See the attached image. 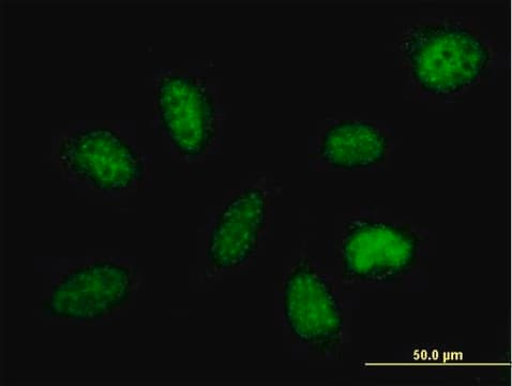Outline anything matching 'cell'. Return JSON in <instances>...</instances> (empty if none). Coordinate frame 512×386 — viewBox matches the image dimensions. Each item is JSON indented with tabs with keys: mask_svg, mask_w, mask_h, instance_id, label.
<instances>
[{
	"mask_svg": "<svg viewBox=\"0 0 512 386\" xmlns=\"http://www.w3.org/2000/svg\"><path fill=\"white\" fill-rule=\"evenodd\" d=\"M401 54L421 91L439 97L476 85L492 62L491 49L477 29L451 20L411 27L402 38Z\"/></svg>",
	"mask_w": 512,
	"mask_h": 386,
	"instance_id": "6da1fadb",
	"label": "cell"
},
{
	"mask_svg": "<svg viewBox=\"0 0 512 386\" xmlns=\"http://www.w3.org/2000/svg\"><path fill=\"white\" fill-rule=\"evenodd\" d=\"M58 158L68 174L104 192L129 189L144 175L139 155L116 132L104 127L72 133L60 143Z\"/></svg>",
	"mask_w": 512,
	"mask_h": 386,
	"instance_id": "7a4b0ae2",
	"label": "cell"
},
{
	"mask_svg": "<svg viewBox=\"0 0 512 386\" xmlns=\"http://www.w3.org/2000/svg\"><path fill=\"white\" fill-rule=\"evenodd\" d=\"M418 245L417 235L408 228L355 219L343 237L344 275L363 282L394 281L412 269Z\"/></svg>",
	"mask_w": 512,
	"mask_h": 386,
	"instance_id": "3957f363",
	"label": "cell"
},
{
	"mask_svg": "<svg viewBox=\"0 0 512 386\" xmlns=\"http://www.w3.org/2000/svg\"><path fill=\"white\" fill-rule=\"evenodd\" d=\"M128 267L98 261L72 270L54 286L43 309L55 318L94 322L114 313L130 299Z\"/></svg>",
	"mask_w": 512,
	"mask_h": 386,
	"instance_id": "277c9868",
	"label": "cell"
},
{
	"mask_svg": "<svg viewBox=\"0 0 512 386\" xmlns=\"http://www.w3.org/2000/svg\"><path fill=\"white\" fill-rule=\"evenodd\" d=\"M162 127L176 150L199 157L212 145L217 131L213 95L206 84L185 73L163 77L157 87Z\"/></svg>",
	"mask_w": 512,
	"mask_h": 386,
	"instance_id": "5b68a950",
	"label": "cell"
},
{
	"mask_svg": "<svg viewBox=\"0 0 512 386\" xmlns=\"http://www.w3.org/2000/svg\"><path fill=\"white\" fill-rule=\"evenodd\" d=\"M343 311L333 287L307 263L286 279L284 315L297 339L315 349L333 348L343 331Z\"/></svg>",
	"mask_w": 512,
	"mask_h": 386,
	"instance_id": "8992f818",
	"label": "cell"
},
{
	"mask_svg": "<svg viewBox=\"0 0 512 386\" xmlns=\"http://www.w3.org/2000/svg\"><path fill=\"white\" fill-rule=\"evenodd\" d=\"M264 192L250 188L224 207L210 234L207 256L216 269L232 270L245 264L258 247L266 224Z\"/></svg>",
	"mask_w": 512,
	"mask_h": 386,
	"instance_id": "52a82bcc",
	"label": "cell"
},
{
	"mask_svg": "<svg viewBox=\"0 0 512 386\" xmlns=\"http://www.w3.org/2000/svg\"><path fill=\"white\" fill-rule=\"evenodd\" d=\"M388 150L389 138L378 125L366 121H341L325 132L320 156L331 168L355 171L380 165Z\"/></svg>",
	"mask_w": 512,
	"mask_h": 386,
	"instance_id": "ba28073f",
	"label": "cell"
}]
</instances>
